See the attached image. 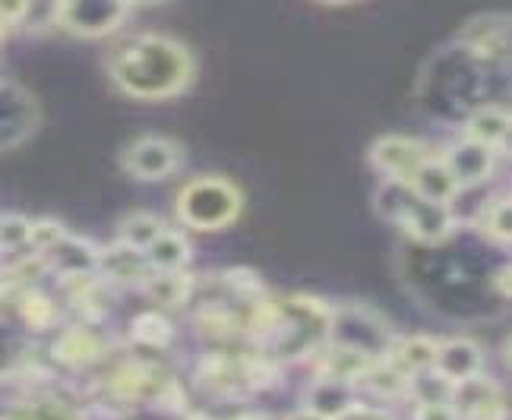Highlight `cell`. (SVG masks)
Returning <instances> with one entry per match:
<instances>
[{
	"label": "cell",
	"mask_w": 512,
	"mask_h": 420,
	"mask_svg": "<svg viewBox=\"0 0 512 420\" xmlns=\"http://www.w3.org/2000/svg\"><path fill=\"white\" fill-rule=\"evenodd\" d=\"M114 86L140 102H165L193 83L190 51L168 35L146 32L121 42L108 57Z\"/></svg>",
	"instance_id": "cell-1"
},
{
	"label": "cell",
	"mask_w": 512,
	"mask_h": 420,
	"mask_svg": "<svg viewBox=\"0 0 512 420\" xmlns=\"http://www.w3.org/2000/svg\"><path fill=\"white\" fill-rule=\"evenodd\" d=\"M92 405H102L121 414L140 405L187 414L190 398H187L184 383L165 364H159L155 357L133 354V357L117 360V364L98 379V386L92 392Z\"/></svg>",
	"instance_id": "cell-2"
},
{
	"label": "cell",
	"mask_w": 512,
	"mask_h": 420,
	"mask_svg": "<svg viewBox=\"0 0 512 420\" xmlns=\"http://www.w3.org/2000/svg\"><path fill=\"white\" fill-rule=\"evenodd\" d=\"M497 64H487L478 54H471L459 42L437 54L421 73V92L427 105H440L446 114L468 117L490 102V73Z\"/></svg>",
	"instance_id": "cell-3"
},
{
	"label": "cell",
	"mask_w": 512,
	"mask_h": 420,
	"mask_svg": "<svg viewBox=\"0 0 512 420\" xmlns=\"http://www.w3.org/2000/svg\"><path fill=\"white\" fill-rule=\"evenodd\" d=\"M373 209L389 225L402 228L411 240H418V247L443 244L456 231V218H452L449 206L430 203L402 180H380L377 193H373Z\"/></svg>",
	"instance_id": "cell-4"
},
{
	"label": "cell",
	"mask_w": 512,
	"mask_h": 420,
	"mask_svg": "<svg viewBox=\"0 0 512 420\" xmlns=\"http://www.w3.org/2000/svg\"><path fill=\"white\" fill-rule=\"evenodd\" d=\"M244 206L241 190L225 177L203 174L177 196V218L193 231H222L238 222Z\"/></svg>",
	"instance_id": "cell-5"
},
{
	"label": "cell",
	"mask_w": 512,
	"mask_h": 420,
	"mask_svg": "<svg viewBox=\"0 0 512 420\" xmlns=\"http://www.w3.org/2000/svg\"><path fill=\"white\" fill-rule=\"evenodd\" d=\"M396 338H399V332L370 307L345 304V307H332V313H329V332H326L329 345L351 348V351L367 354L373 360H383L389 354V348L396 345Z\"/></svg>",
	"instance_id": "cell-6"
},
{
	"label": "cell",
	"mask_w": 512,
	"mask_h": 420,
	"mask_svg": "<svg viewBox=\"0 0 512 420\" xmlns=\"http://www.w3.org/2000/svg\"><path fill=\"white\" fill-rule=\"evenodd\" d=\"M117 354V338L108 335L102 329V323H76V326H64L57 332L54 345H51V357L61 367L70 370H89L105 364L108 357Z\"/></svg>",
	"instance_id": "cell-7"
},
{
	"label": "cell",
	"mask_w": 512,
	"mask_h": 420,
	"mask_svg": "<svg viewBox=\"0 0 512 420\" xmlns=\"http://www.w3.org/2000/svg\"><path fill=\"white\" fill-rule=\"evenodd\" d=\"M184 165V146L168 136H140L124 146L121 168L136 180H165Z\"/></svg>",
	"instance_id": "cell-8"
},
{
	"label": "cell",
	"mask_w": 512,
	"mask_h": 420,
	"mask_svg": "<svg viewBox=\"0 0 512 420\" xmlns=\"http://www.w3.org/2000/svg\"><path fill=\"white\" fill-rule=\"evenodd\" d=\"M130 16L127 4L114 0H76V4H57L51 10V23L80 38H102L111 35Z\"/></svg>",
	"instance_id": "cell-9"
},
{
	"label": "cell",
	"mask_w": 512,
	"mask_h": 420,
	"mask_svg": "<svg viewBox=\"0 0 512 420\" xmlns=\"http://www.w3.org/2000/svg\"><path fill=\"white\" fill-rule=\"evenodd\" d=\"M430 155L433 152L421 143V139L392 133V136H380L377 143L370 146V165L383 174V180H402V184H411V177L418 174V168Z\"/></svg>",
	"instance_id": "cell-10"
},
{
	"label": "cell",
	"mask_w": 512,
	"mask_h": 420,
	"mask_svg": "<svg viewBox=\"0 0 512 420\" xmlns=\"http://www.w3.org/2000/svg\"><path fill=\"white\" fill-rule=\"evenodd\" d=\"M449 405L459 420H506L509 417L506 392L484 373L452 386Z\"/></svg>",
	"instance_id": "cell-11"
},
{
	"label": "cell",
	"mask_w": 512,
	"mask_h": 420,
	"mask_svg": "<svg viewBox=\"0 0 512 420\" xmlns=\"http://www.w3.org/2000/svg\"><path fill=\"white\" fill-rule=\"evenodd\" d=\"M35 98L16 83H0V152L19 146L38 127Z\"/></svg>",
	"instance_id": "cell-12"
},
{
	"label": "cell",
	"mask_w": 512,
	"mask_h": 420,
	"mask_svg": "<svg viewBox=\"0 0 512 420\" xmlns=\"http://www.w3.org/2000/svg\"><path fill=\"white\" fill-rule=\"evenodd\" d=\"M95 275L102 278L108 288H140L152 278V269L146 263V256L133 247L124 244H108V247H98V266Z\"/></svg>",
	"instance_id": "cell-13"
},
{
	"label": "cell",
	"mask_w": 512,
	"mask_h": 420,
	"mask_svg": "<svg viewBox=\"0 0 512 420\" xmlns=\"http://www.w3.org/2000/svg\"><path fill=\"white\" fill-rule=\"evenodd\" d=\"M440 162L446 165V171L452 174L459 190H468V187H478L484 184L487 177H494L497 171V152L487 149L481 143H471V139H459L456 146H449Z\"/></svg>",
	"instance_id": "cell-14"
},
{
	"label": "cell",
	"mask_w": 512,
	"mask_h": 420,
	"mask_svg": "<svg viewBox=\"0 0 512 420\" xmlns=\"http://www.w3.org/2000/svg\"><path fill=\"white\" fill-rule=\"evenodd\" d=\"M364 398L358 392V386L342 383V379H326V376H313L310 386L304 389L301 408L317 414L320 420H339L342 414H348L354 405H361Z\"/></svg>",
	"instance_id": "cell-15"
},
{
	"label": "cell",
	"mask_w": 512,
	"mask_h": 420,
	"mask_svg": "<svg viewBox=\"0 0 512 420\" xmlns=\"http://www.w3.org/2000/svg\"><path fill=\"white\" fill-rule=\"evenodd\" d=\"M13 297V319L29 332H51V329H64V307L61 300L51 297L38 285L19 288L10 294Z\"/></svg>",
	"instance_id": "cell-16"
},
{
	"label": "cell",
	"mask_w": 512,
	"mask_h": 420,
	"mask_svg": "<svg viewBox=\"0 0 512 420\" xmlns=\"http://www.w3.org/2000/svg\"><path fill=\"white\" fill-rule=\"evenodd\" d=\"M433 370H437L449 386L475 379L484 370V351L471 338H449V342H437V354H433Z\"/></svg>",
	"instance_id": "cell-17"
},
{
	"label": "cell",
	"mask_w": 512,
	"mask_h": 420,
	"mask_svg": "<svg viewBox=\"0 0 512 420\" xmlns=\"http://www.w3.org/2000/svg\"><path fill=\"white\" fill-rule=\"evenodd\" d=\"M42 256V263L48 272H54L57 278H70V275H86L95 272L98 266V247L89 244L86 237H76V234H64L57 244H51L45 253H35Z\"/></svg>",
	"instance_id": "cell-18"
},
{
	"label": "cell",
	"mask_w": 512,
	"mask_h": 420,
	"mask_svg": "<svg viewBox=\"0 0 512 420\" xmlns=\"http://www.w3.org/2000/svg\"><path fill=\"white\" fill-rule=\"evenodd\" d=\"M174 342V323L165 310H143L130 319L127 326V345L143 354H162Z\"/></svg>",
	"instance_id": "cell-19"
},
{
	"label": "cell",
	"mask_w": 512,
	"mask_h": 420,
	"mask_svg": "<svg viewBox=\"0 0 512 420\" xmlns=\"http://www.w3.org/2000/svg\"><path fill=\"white\" fill-rule=\"evenodd\" d=\"M509 108L506 105H484L478 111H471L465 117V127L462 136L471 139V143H481L494 152H503L509 146Z\"/></svg>",
	"instance_id": "cell-20"
},
{
	"label": "cell",
	"mask_w": 512,
	"mask_h": 420,
	"mask_svg": "<svg viewBox=\"0 0 512 420\" xmlns=\"http://www.w3.org/2000/svg\"><path fill=\"white\" fill-rule=\"evenodd\" d=\"M433 354H437V342L430 335H399L396 345L383 357L386 364L399 376L411 379L415 373H424L433 367Z\"/></svg>",
	"instance_id": "cell-21"
},
{
	"label": "cell",
	"mask_w": 512,
	"mask_h": 420,
	"mask_svg": "<svg viewBox=\"0 0 512 420\" xmlns=\"http://www.w3.org/2000/svg\"><path fill=\"white\" fill-rule=\"evenodd\" d=\"M143 256H146V263H149L152 272L174 275V272H184V269L190 266L193 250H190V240H187L181 231L165 228V231L143 250Z\"/></svg>",
	"instance_id": "cell-22"
},
{
	"label": "cell",
	"mask_w": 512,
	"mask_h": 420,
	"mask_svg": "<svg viewBox=\"0 0 512 420\" xmlns=\"http://www.w3.org/2000/svg\"><path fill=\"white\" fill-rule=\"evenodd\" d=\"M7 420H83V408L57 392H32L13 405Z\"/></svg>",
	"instance_id": "cell-23"
},
{
	"label": "cell",
	"mask_w": 512,
	"mask_h": 420,
	"mask_svg": "<svg viewBox=\"0 0 512 420\" xmlns=\"http://www.w3.org/2000/svg\"><path fill=\"white\" fill-rule=\"evenodd\" d=\"M193 288H196V278L187 272H174V275H162V272H152V278L143 285V294L155 304V310H181L190 307L193 300Z\"/></svg>",
	"instance_id": "cell-24"
},
{
	"label": "cell",
	"mask_w": 512,
	"mask_h": 420,
	"mask_svg": "<svg viewBox=\"0 0 512 420\" xmlns=\"http://www.w3.org/2000/svg\"><path fill=\"white\" fill-rule=\"evenodd\" d=\"M475 234L490 247H509L512 240V206L509 196H490L475 218Z\"/></svg>",
	"instance_id": "cell-25"
},
{
	"label": "cell",
	"mask_w": 512,
	"mask_h": 420,
	"mask_svg": "<svg viewBox=\"0 0 512 420\" xmlns=\"http://www.w3.org/2000/svg\"><path fill=\"white\" fill-rule=\"evenodd\" d=\"M411 187H415L424 199H430V203H440V206H449L459 193L456 180H452V174L440 162V155L427 158V162L418 168V174L411 177Z\"/></svg>",
	"instance_id": "cell-26"
},
{
	"label": "cell",
	"mask_w": 512,
	"mask_h": 420,
	"mask_svg": "<svg viewBox=\"0 0 512 420\" xmlns=\"http://www.w3.org/2000/svg\"><path fill=\"white\" fill-rule=\"evenodd\" d=\"M19 329L23 326L0 310V379L29 364V348H26V338Z\"/></svg>",
	"instance_id": "cell-27"
},
{
	"label": "cell",
	"mask_w": 512,
	"mask_h": 420,
	"mask_svg": "<svg viewBox=\"0 0 512 420\" xmlns=\"http://www.w3.org/2000/svg\"><path fill=\"white\" fill-rule=\"evenodd\" d=\"M168 225L162 222V218H155L149 212H133L127 215L121 228H117V244H124V247H133V250H146L155 237H159Z\"/></svg>",
	"instance_id": "cell-28"
},
{
	"label": "cell",
	"mask_w": 512,
	"mask_h": 420,
	"mask_svg": "<svg viewBox=\"0 0 512 420\" xmlns=\"http://www.w3.org/2000/svg\"><path fill=\"white\" fill-rule=\"evenodd\" d=\"M32 247V222L23 215H0V253Z\"/></svg>",
	"instance_id": "cell-29"
},
{
	"label": "cell",
	"mask_w": 512,
	"mask_h": 420,
	"mask_svg": "<svg viewBox=\"0 0 512 420\" xmlns=\"http://www.w3.org/2000/svg\"><path fill=\"white\" fill-rule=\"evenodd\" d=\"M415 420H459L449 402H430L415 408Z\"/></svg>",
	"instance_id": "cell-30"
},
{
	"label": "cell",
	"mask_w": 512,
	"mask_h": 420,
	"mask_svg": "<svg viewBox=\"0 0 512 420\" xmlns=\"http://www.w3.org/2000/svg\"><path fill=\"white\" fill-rule=\"evenodd\" d=\"M339 420H392L383 408H377V405H367V402H361V405H354L348 414H342Z\"/></svg>",
	"instance_id": "cell-31"
},
{
	"label": "cell",
	"mask_w": 512,
	"mask_h": 420,
	"mask_svg": "<svg viewBox=\"0 0 512 420\" xmlns=\"http://www.w3.org/2000/svg\"><path fill=\"white\" fill-rule=\"evenodd\" d=\"M231 420H282V417L269 414V411H260V408H247V411H241L238 417H231Z\"/></svg>",
	"instance_id": "cell-32"
},
{
	"label": "cell",
	"mask_w": 512,
	"mask_h": 420,
	"mask_svg": "<svg viewBox=\"0 0 512 420\" xmlns=\"http://www.w3.org/2000/svg\"><path fill=\"white\" fill-rule=\"evenodd\" d=\"M282 420H320L317 414H310V411H304V408H298L294 414H285Z\"/></svg>",
	"instance_id": "cell-33"
},
{
	"label": "cell",
	"mask_w": 512,
	"mask_h": 420,
	"mask_svg": "<svg viewBox=\"0 0 512 420\" xmlns=\"http://www.w3.org/2000/svg\"><path fill=\"white\" fill-rule=\"evenodd\" d=\"M4 29H7V26H4V23H0V35H4Z\"/></svg>",
	"instance_id": "cell-34"
},
{
	"label": "cell",
	"mask_w": 512,
	"mask_h": 420,
	"mask_svg": "<svg viewBox=\"0 0 512 420\" xmlns=\"http://www.w3.org/2000/svg\"><path fill=\"white\" fill-rule=\"evenodd\" d=\"M0 420H7V417H0Z\"/></svg>",
	"instance_id": "cell-35"
}]
</instances>
